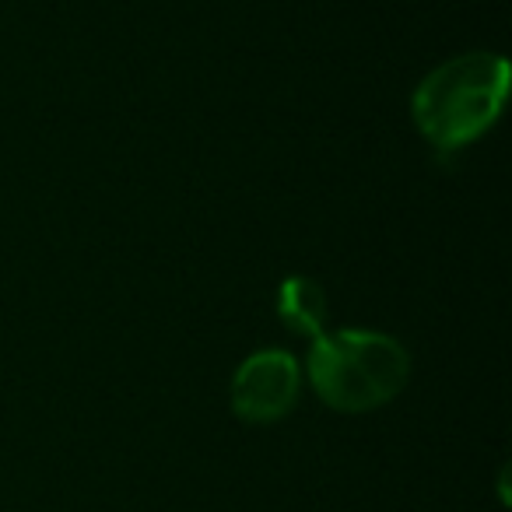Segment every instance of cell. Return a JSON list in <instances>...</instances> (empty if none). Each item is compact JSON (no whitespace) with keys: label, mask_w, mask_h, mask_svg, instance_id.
<instances>
[{"label":"cell","mask_w":512,"mask_h":512,"mask_svg":"<svg viewBox=\"0 0 512 512\" xmlns=\"http://www.w3.org/2000/svg\"><path fill=\"white\" fill-rule=\"evenodd\" d=\"M509 95V64L498 53H463L421 78L411 99L414 127L428 144L456 151L498 120Z\"/></svg>","instance_id":"6da1fadb"},{"label":"cell","mask_w":512,"mask_h":512,"mask_svg":"<svg viewBox=\"0 0 512 512\" xmlns=\"http://www.w3.org/2000/svg\"><path fill=\"white\" fill-rule=\"evenodd\" d=\"M306 376L330 411L365 414L404 390L411 355L379 330H334L313 341Z\"/></svg>","instance_id":"7a4b0ae2"},{"label":"cell","mask_w":512,"mask_h":512,"mask_svg":"<svg viewBox=\"0 0 512 512\" xmlns=\"http://www.w3.org/2000/svg\"><path fill=\"white\" fill-rule=\"evenodd\" d=\"M302 369L288 351L267 348L249 355L232 376V411L249 425H274L295 411Z\"/></svg>","instance_id":"3957f363"},{"label":"cell","mask_w":512,"mask_h":512,"mask_svg":"<svg viewBox=\"0 0 512 512\" xmlns=\"http://www.w3.org/2000/svg\"><path fill=\"white\" fill-rule=\"evenodd\" d=\"M278 316L295 334L316 341L327 334V292L316 281L295 274L278 288Z\"/></svg>","instance_id":"277c9868"}]
</instances>
